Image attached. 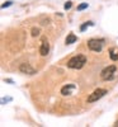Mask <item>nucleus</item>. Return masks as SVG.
Here are the masks:
<instances>
[{
	"instance_id": "obj_5",
	"label": "nucleus",
	"mask_w": 118,
	"mask_h": 127,
	"mask_svg": "<svg viewBox=\"0 0 118 127\" xmlns=\"http://www.w3.org/2000/svg\"><path fill=\"white\" fill-rule=\"evenodd\" d=\"M50 51V45H48V41L46 37H42V42H41V47H39V54L41 56H47Z\"/></svg>"
},
{
	"instance_id": "obj_8",
	"label": "nucleus",
	"mask_w": 118,
	"mask_h": 127,
	"mask_svg": "<svg viewBox=\"0 0 118 127\" xmlns=\"http://www.w3.org/2000/svg\"><path fill=\"white\" fill-rule=\"evenodd\" d=\"M76 41H78V37L75 36L74 33H70V34L66 37V39H65V43H66V45H71V43H75Z\"/></svg>"
},
{
	"instance_id": "obj_9",
	"label": "nucleus",
	"mask_w": 118,
	"mask_h": 127,
	"mask_svg": "<svg viewBox=\"0 0 118 127\" xmlns=\"http://www.w3.org/2000/svg\"><path fill=\"white\" fill-rule=\"evenodd\" d=\"M109 56H111V59L113 61H117L118 60V51L116 48H111L109 50Z\"/></svg>"
},
{
	"instance_id": "obj_4",
	"label": "nucleus",
	"mask_w": 118,
	"mask_h": 127,
	"mask_svg": "<svg viewBox=\"0 0 118 127\" xmlns=\"http://www.w3.org/2000/svg\"><path fill=\"white\" fill-rule=\"evenodd\" d=\"M107 94V90L105 89H102V88H98V89H95L89 97H88V103H94L96 100H99L100 98H103L104 95Z\"/></svg>"
},
{
	"instance_id": "obj_10",
	"label": "nucleus",
	"mask_w": 118,
	"mask_h": 127,
	"mask_svg": "<svg viewBox=\"0 0 118 127\" xmlns=\"http://www.w3.org/2000/svg\"><path fill=\"white\" fill-rule=\"evenodd\" d=\"M90 26H94V23H93V22H85V23L80 27V31H81V32H84L85 29H87L88 27H90Z\"/></svg>"
},
{
	"instance_id": "obj_2",
	"label": "nucleus",
	"mask_w": 118,
	"mask_h": 127,
	"mask_svg": "<svg viewBox=\"0 0 118 127\" xmlns=\"http://www.w3.org/2000/svg\"><path fill=\"white\" fill-rule=\"evenodd\" d=\"M104 39L103 38H91L88 41V47L89 50L94 51V52H100L103 50V46H104Z\"/></svg>"
},
{
	"instance_id": "obj_13",
	"label": "nucleus",
	"mask_w": 118,
	"mask_h": 127,
	"mask_svg": "<svg viewBox=\"0 0 118 127\" xmlns=\"http://www.w3.org/2000/svg\"><path fill=\"white\" fill-rule=\"evenodd\" d=\"M13 4V1H5L3 5H1V9H4V8H8V6H10Z\"/></svg>"
},
{
	"instance_id": "obj_14",
	"label": "nucleus",
	"mask_w": 118,
	"mask_h": 127,
	"mask_svg": "<svg viewBox=\"0 0 118 127\" xmlns=\"http://www.w3.org/2000/svg\"><path fill=\"white\" fill-rule=\"evenodd\" d=\"M71 6H72V3H71V1H67V3L65 4V5H63V8H65V10H69V9H70Z\"/></svg>"
},
{
	"instance_id": "obj_11",
	"label": "nucleus",
	"mask_w": 118,
	"mask_h": 127,
	"mask_svg": "<svg viewBox=\"0 0 118 127\" xmlns=\"http://www.w3.org/2000/svg\"><path fill=\"white\" fill-rule=\"evenodd\" d=\"M38 34H39V29L36 28V27H33V28H32V36H33V37H37Z\"/></svg>"
},
{
	"instance_id": "obj_3",
	"label": "nucleus",
	"mask_w": 118,
	"mask_h": 127,
	"mask_svg": "<svg viewBox=\"0 0 118 127\" xmlns=\"http://www.w3.org/2000/svg\"><path fill=\"white\" fill-rule=\"evenodd\" d=\"M116 70H117L116 65H111V66H108V67L103 69L102 72H100V78H102L103 80H107V81H108V80H112V79L114 78Z\"/></svg>"
},
{
	"instance_id": "obj_16",
	"label": "nucleus",
	"mask_w": 118,
	"mask_h": 127,
	"mask_svg": "<svg viewBox=\"0 0 118 127\" xmlns=\"http://www.w3.org/2000/svg\"><path fill=\"white\" fill-rule=\"evenodd\" d=\"M114 126H116V127H118V121H117V122L114 123Z\"/></svg>"
},
{
	"instance_id": "obj_6",
	"label": "nucleus",
	"mask_w": 118,
	"mask_h": 127,
	"mask_svg": "<svg viewBox=\"0 0 118 127\" xmlns=\"http://www.w3.org/2000/svg\"><path fill=\"white\" fill-rule=\"evenodd\" d=\"M19 71L23 72V74H28V75H34V74H36V70L32 67L29 64H27V62L22 64V65L19 66Z\"/></svg>"
},
{
	"instance_id": "obj_7",
	"label": "nucleus",
	"mask_w": 118,
	"mask_h": 127,
	"mask_svg": "<svg viewBox=\"0 0 118 127\" xmlns=\"http://www.w3.org/2000/svg\"><path fill=\"white\" fill-rule=\"evenodd\" d=\"M75 88H76V87H75V84H67V85H65V87L61 88V94H62V95H70L71 92H72Z\"/></svg>"
},
{
	"instance_id": "obj_1",
	"label": "nucleus",
	"mask_w": 118,
	"mask_h": 127,
	"mask_svg": "<svg viewBox=\"0 0 118 127\" xmlns=\"http://www.w3.org/2000/svg\"><path fill=\"white\" fill-rule=\"evenodd\" d=\"M87 64V57L84 55H76L71 57L67 61V67L69 69H75V70H80L84 67V65Z\"/></svg>"
},
{
	"instance_id": "obj_12",
	"label": "nucleus",
	"mask_w": 118,
	"mask_h": 127,
	"mask_svg": "<svg viewBox=\"0 0 118 127\" xmlns=\"http://www.w3.org/2000/svg\"><path fill=\"white\" fill-rule=\"evenodd\" d=\"M88 8V3H84V4H80L78 6V12H80V10H84V9H87Z\"/></svg>"
},
{
	"instance_id": "obj_15",
	"label": "nucleus",
	"mask_w": 118,
	"mask_h": 127,
	"mask_svg": "<svg viewBox=\"0 0 118 127\" xmlns=\"http://www.w3.org/2000/svg\"><path fill=\"white\" fill-rule=\"evenodd\" d=\"M10 100H12V98H3L1 99V104H4L5 102H10Z\"/></svg>"
}]
</instances>
